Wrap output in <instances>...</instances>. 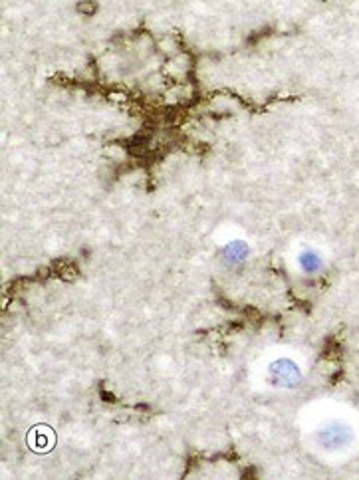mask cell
<instances>
[{
    "label": "cell",
    "instance_id": "obj_1",
    "mask_svg": "<svg viewBox=\"0 0 359 480\" xmlns=\"http://www.w3.org/2000/svg\"><path fill=\"white\" fill-rule=\"evenodd\" d=\"M300 264L304 266L306 272H316L321 262H319L318 254H314V252H304V254L300 256Z\"/></svg>",
    "mask_w": 359,
    "mask_h": 480
},
{
    "label": "cell",
    "instance_id": "obj_2",
    "mask_svg": "<svg viewBox=\"0 0 359 480\" xmlns=\"http://www.w3.org/2000/svg\"><path fill=\"white\" fill-rule=\"evenodd\" d=\"M244 256H246V246H244L242 242H234V244H230L228 250H226V258H228V260L240 262V260H244Z\"/></svg>",
    "mask_w": 359,
    "mask_h": 480
}]
</instances>
